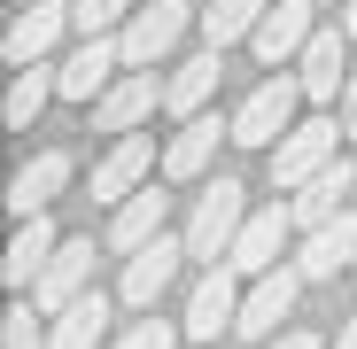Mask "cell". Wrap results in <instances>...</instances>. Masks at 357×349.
<instances>
[{"label":"cell","mask_w":357,"mask_h":349,"mask_svg":"<svg viewBox=\"0 0 357 349\" xmlns=\"http://www.w3.org/2000/svg\"><path fill=\"white\" fill-rule=\"evenodd\" d=\"M241 217H249L241 179L202 187V202H195V217H187V256H195L202 272H210V264H225V256H233V233H241Z\"/></svg>","instance_id":"obj_1"},{"label":"cell","mask_w":357,"mask_h":349,"mask_svg":"<svg viewBox=\"0 0 357 349\" xmlns=\"http://www.w3.org/2000/svg\"><path fill=\"white\" fill-rule=\"evenodd\" d=\"M295 101H311L303 93V78H264L241 109H233V148H280L287 132H295Z\"/></svg>","instance_id":"obj_2"},{"label":"cell","mask_w":357,"mask_h":349,"mask_svg":"<svg viewBox=\"0 0 357 349\" xmlns=\"http://www.w3.org/2000/svg\"><path fill=\"white\" fill-rule=\"evenodd\" d=\"M342 140H349V132H342V116H303V125H295V132L272 148V187L295 194L311 171H326V163L342 155Z\"/></svg>","instance_id":"obj_3"},{"label":"cell","mask_w":357,"mask_h":349,"mask_svg":"<svg viewBox=\"0 0 357 349\" xmlns=\"http://www.w3.org/2000/svg\"><path fill=\"white\" fill-rule=\"evenodd\" d=\"M295 233H303V225H295V210H287V202H264V210L241 217V233H233V256H225V264L241 272V279H257V272H272V264L287 256Z\"/></svg>","instance_id":"obj_4"},{"label":"cell","mask_w":357,"mask_h":349,"mask_svg":"<svg viewBox=\"0 0 357 349\" xmlns=\"http://www.w3.org/2000/svg\"><path fill=\"white\" fill-rule=\"evenodd\" d=\"M295 295H303V264H272L249 279V295H241V318H233V334L241 341H272L280 318L295 311Z\"/></svg>","instance_id":"obj_5"},{"label":"cell","mask_w":357,"mask_h":349,"mask_svg":"<svg viewBox=\"0 0 357 349\" xmlns=\"http://www.w3.org/2000/svg\"><path fill=\"white\" fill-rule=\"evenodd\" d=\"M116 78H125V39H116V31H86V47L70 54V63H54L63 101H101Z\"/></svg>","instance_id":"obj_6"},{"label":"cell","mask_w":357,"mask_h":349,"mask_svg":"<svg viewBox=\"0 0 357 349\" xmlns=\"http://www.w3.org/2000/svg\"><path fill=\"white\" fill-rule=\"evenodd\" d=\"M187 24H195V8H187V0H155V8H132V24L116 31V39H125V70H155L163 54L187 39Z\"/></svg>","instance_id":"obj_7"},{"label":"cell","mask_w":357,"mask_h":349,"mask_svg":"<svg viewBox=\"0 0 357 349\" xmlns=\"http://www.w3.org/2000/svg\"><path fill=\"white\" fill-rule=\"evenodd\" d=\"M241 295H249V287H241V272H233V264H210V272L195 279V295H187V318H178V326H187L195 341H218L233 318H241Z\"/></svg>","instance_id":"obj_8"},{"label":"cell","mask_w":357,"mask_h":349,"mask_svg":"<svg viewBox=\"0 0 357 349\" xmlns=\"http://www.w3.org/2000/svg\"><path fill=\"white\" fill-rule=\"evenodd\" d=\"M218 140H233V116H187L171 140H163V179L171 187H187V179H202V171L218 163Z\"/></svg>","instance_id":"obj_9"},{"label":"cell","mask_w":357,"mask_h":349,"mask_svg":"<svg viewBox=\"0 0 357 349\" xmlns=\"http://www.w3.org/2000/svg\"><path fill=\"white\" fill-rule=\"evenodd\" d=\"M311 8H319V0H280V8H264V24L249 31V54H257L264 70H287L295 54L311 47V31H319Z\"/></svg>","instance_id":"obj_10"},{"label":"cell","mask_w":357,"mask_h":349,"mask_svg":"<svg viewBox=\"0 0 357 349\" xmlns=\"http://www.w3.org/2000/svg\"><path fill=\"white\" fill-rule=\"evenodd\" d=\"M155 101H163V86H155V70H125L101 101H93V132H109V140H125V132H140L148 116H155Z\"/></svg>","instance_id":"obj_11"},{"label":"cell","mask_w":357,"mask_h":349,"mask_svg":"<svg viewBox=\"0 0 357 349\" xmlns=\"http://www.w3.org/2000/svg\"><path fill=\"white\" fill-rule=\"evenodd\" d=\"M342 39H349L342 24H319V31H311V47L295 54V78H303V93H311V101H342V86H349V70H357L349 54H342Z\"/></svg>","instance_id":"obj_12"},{"label":"cell","mask_w":357,"mask_h":349,"mask_svg":"<svg viewBox=\"0 0 357 349\" xmlns=\"http://www.w3.org/2000/svg\"><path fill=\"white\" fill-rule=\"evenodd\" d=\"M148 171H155V140H148V132H125V140L93 163V202H125V194H140Z\"/></svg>","instance_id":"obj_13"},{"label":"cell","mask_w":357,"mask_h":349,"mask_svg":"<svg viewBox=\"0 0 357 349\" xmlns=\"http://www.w3.org/2000/svg\"><path fill=\"white\" fill-rule=\"evenodd\" d=\"M178 256H187V233H178V241H171V233H155L148 249L125 256V303H132V311H148L163 287L178 279Z\"/></svg>","instance_id":"obj_14"},{"label":"cell","mask_w":357,"mask_h":349,"mask_svg":"<svg viewBox=\"0 0 357 349\" xmlns=\"http://www.w3.org/2000/svg\"><path fill=\"white\" fill-rule=\"evenodd\" d=\"M218 78H225V47H202V54H187L171 78H163V109L187 125V116H202L210 109V93H218Z\"/></svg>","instance_id":"obj_15"},{"label":"cell","mask_w":357,"mask_h":349,"mask_svg":"<svg viewBox=\"0 0 357 349\" xmlns=\"http://www.w3.org/2000/svg\"><path fill=\"white\" fill-rule=\"evenodd\" d=\"M295 264H303V279H334L342 264H357V217H326L311 233H295Z\"/></svg>","instance_id":"obj_16"},{"label":"cell","mask_w":357,"mask_h":349,"mask_svg":"<svg viewBox=\"0 0 357 349\" xmlns=\"http://www.w3.org/2000/svg\"><path fill=\"white\" fill-rule=\"evenodd\" d=\"M63 24H70V8L63 0H24V16L8 24V39H0V54L24 70V63H47V47L63 39Z\"/></svg>","instance_id":"obj_17"},{"label":"cell","mask_w":357,"mask_h":349,"mask_svg":"<svg viewBox=\"0 0 357 349\" xmlns=\"http://www.w3.org/2000/svg\"><path fill=\"white\" fill-rule=\"evenodd\" d=\"M93 287V241H63L47 256V272H39V287H31V303L39 311H63V303H78Z\"/></svg>","instance_id":"obj_18"},{"label":"cell","mask_w":357,"mask_h":349,"mask_svg":"<svg viewBox=\"0 0 357 349\" xmlns=\"http://www.w3.org/2000/svg\"><path fill=\"white\" fill-rule=\"evenodd\" d=\"M63 249V233H54V217L39 210V217H24L16 225V241H8V256H0V279L8 287H39V272H47V256Z\"/></svg>","instance_id":"obj_19"},{"label":"cell","mask_w":357,"mask_h":349,"mask_svg":"<svg viewBox=\"0 0 357 349\" xmlns=\"http://www.w3.org/2000/svg\"><path fill=\"white\" fill-rule=\"evenodd\" d=\"M349 187H357V171H349L342 155H334L326 171H311V179L295 187V202H287V210H295V225L311 233V225H326V217H342V210H349Z\"/></svg>","instance_id":"obj_20"},{"label":"cell","mask_w":357,"mask_h":349,"mask_svg":"<svg viewBox=\"0 0 357 349\" xmlns=\"http://www.w3.org/2000/svg\"><path fill=\"white\" fill-rule=\"evenodd\" d=\"M63 187H70V155H63V148H47V155H31L16 179H8V210H16V217H39Z\"/></svg>","instance_id":"obj_21"},{"label":"cell","mask_w":357,"mask_h":349,"mask_svg":"<svg viewBox=\"0 0 357 349\" xmlns=\"http://www.w3.org/2000/svg\"><path fill=\"white\" fill-rule=\"evenodd\" d=\"M163 210H171V194H155V187L125 194V202H116V217H109V249H116V256H132V249H148L155 233H163Z\"/></svg>","instance_id":"obj_22"},{"label":"cell","mask_w":357,"mask_h":349,"mask_svg":"<svg viewBox=\"0 0 357 349\" xmlns=\"http://www.w3.org/2000/svg\"><path fill=\"white\" fill-rule=\"evenodd\" d=\"M101 334H109V295H101V287H86L78 303H63V311H54L47 349H101Z\"/></svg>","instance_id":"obj_23"},{"label":"cell","mask_w":357,"mask_h":349,"mask_svg":"<svg viewBox=\"0 0 357 349\" xmlns=\"http://www.w3.org/2000/svg\"><path fill=\"white\" fill-rule=\"evenodd\" d=\"M47 93H63V86H54V70H47V63H24V70H16V86H8V101H0L8 132H31V116L47 109Z\"/></svg>","instance_id":"obj_24"},{"label":"cell","mask_w":357,"mask_h":349,"mask_svg":"<svg viewBox=\"0 0 357 349\" xmlns=\"http://www.w3.org/2000/svg\"><path fill=\"white\" fill-rule=\"evenodd\" d=\"M264 8H272V0H210V8H202V39H210V47L249 39V31L264 24Z\"/></svg>","instance_id":"obj_25"},{"label":"cell","mask_w":357,"mask_h":349,"mask_svg":"<svg viewBox=\"0 0 357 349\" xmlns=\"http://www.w3.org/2000/svg\"><path fill=\"white\" fill-rule=\"evenodd\" d=\"M140 0H70V24L78 31H125Z\"/></svg>","instance_id":"obj_26"},{"label":"cell","mask_w":357,"mask_h":349,"mask_svg":"<svg viewBox=\"0 0 357 349\" xmlns=\"http://www.w3.org/2000/svg\"><path fill=\"white\" fill-rule=\"evenodd\" d=\"M178 334H187V326H171V318H140V326H132V334H116V341H109V349H171V341H178Z\"/></svg>","instance_id":"obj_27"},{"label":"cell","mask_w":357,"mask_h":349,"mask_svg":"<svg viewBox=\"0 0 357 349\" xmlns=\"http://www.w3.org/2000/svg\"><path fill=\"white\" fill-rule=\"evenodd\" d=\"M0 349H47V334L31 326V303H16L8 318H0Z\"/></svg>","instance_id":"obj_28"},{"label":"cell","mask_w":357,"mask_h":349,"mask_svg":"<svg viewBox=\"0 0 357 349\" xmlns=\"http://www.w3.org/2000/svg\"><path fill=\"white\" fill-rule=\"evenodd\" d=\"M342 132H357V70H349V86H342Z\"/></svg>","instance_id":"obj_29"},{"label":"cell","mask_w":357,"mask_h":349,"mask_svg":"<svg viewBox=\"0 0 357 349\" xmlns=\"http://www.w3.org/2000/svg\"><path fill=\"white\" fill-rule=\"evenodd\" d=\"M264 349H326V341H319V334H272Z\"/></svg>","instance_id":"obj_30"},{"label":"cell","mask_w":357,"mask_h":349,"mask_svg":"<svg viewBox=\"0 0 357 349\" xmlns=\"http://www.w3.org/2000/svg\"><path fill=\"white\" fill-rule=\"evenodd\" d=\"M334 349H357V311H349V326L334 334Z\"/></svg>","instance_id":"obj_31"},{"label":"cell","mask_w":357,"mask_h":349,"mask_svg":"<svg viewBox=\"0 0 357 349\" xmlns=\"http://www.w3.org/2000/svg\"><path fill=\"white\" fill-rule=\"evenodd\" d=\"M342 31H349V39H357V0H342Z\"/></svg>","instance_id":"obj_32"},{"label":"cell","mask_w":357,"mask_h":349,"mask_svg":"<svg viewBox=\"0 0 357 349\" xmlns=\"http://www.w3.org/2000/svg\"><path fill=\"white\" fill-rule=\"evenodd\" d=\"M319 8H342V0H319Z\"/></svg>","instance_id":"obj_33"},{"label":"cell","mask_w":357,"mask_h":349,"mask_svg":"<svg viewBox=\"0 0 357 349\" xmlns=\"http://www.w3.org/2000/svg\"><path fill=\"white\" fill-rule=\"evenodd\" d=\"M349 272H357V264H349Z\"/></svg>","instance_id":"obj_34"}]
</instances>
